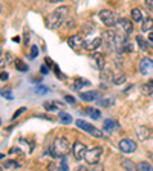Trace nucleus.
Segmentation results:
<instances>
[{"label":"nucleus","mask_w":153,"mask_h":171,"mask_svg":"<svg viewBox=\"0 0 153 171\" xmlns=\"http://www.w3.org/2000/svg\"><path fill=\"white\" fill-rule=\"evenodd\" d=\"M0 125H2V119H0Z\"/></svg>","instance_id":"3c124183"},{"label":"nucleus","mask_w":153,"mask_h":171,"mask_svg":"<svg viewBox=\"0 0 153 171\" xmlns=\"http://www.w3.org/2000/svg\"><path fill=\"white\" fill-rule=\"evenodd\" d=\"M43 107H44L47 112H55V110H57V106H55V103H47V101H46V103L43 104Z\"/></svg>","instance_id":"c756f323"},{"label":"nucleus","mask_w":153,"mask_h":171,"mask_svg":"<svg viewBox=\"0 0 153 171\" xmlns=\"http://www.w3.org/2000/svg\"><path fill=\"white\" fill-rule=\"evenodd\" d=\"M116 127H118V124H116V121H113V119H106L104 121V125H103L104 131H107V133H112Z\"/></svg>","instance_id":"dca6fc26"},{"label":"nucleus","mask_w":153,"mask_h":171,"mask_svg":"<svg viewBox=\"0 0 153 171\" xmlns=\"http://www.w3.org/2000/svg\"><path fill=\"white\" fill-rule=\"evenodd\" d=\"M139 72L142 75H147V73L153 72V61L150 58H142L139 63Z\"/></svg>","instance_id":"9d476101"},{"label":"nucleus","mask_w":153,"mask_h":171,"mask_svg":"<svg viewBox=\"0 0 153 171\" xmlns=\"http://www.w3.org/2000/svg\"><path fill=\"white\" fill-rule=\"evenodd\" d=\"M112 81H113V84H115V86H121V84L125 81V75H124V73H119V75H116Z\"/></svg>","instance_id":"cd10ccee"},{"label":"nucleus","mask_w":153,"mask_h":171,"mask_svg":"<svg viewBox=\"0 0 153 171\" xmlns=\"http://www.w3.org/2000/svg\"><path fill=\"white\" fill-rule=\"evenodd\" d=\"M101 154H103V148H101V147H93V148H90V150H87V151H86L84 159H86V162H87V163L95 165V163H98V162H99Z\"/></svg>","instance_id":"20e7f679"},{"label":"nucleus","mask_w":153,"mask_h":171,"mask_svg":"<svg viewBox=\"0 0 153 171\" xmlns=\"http://www.w3.org/2000/svg\"><path fill=\"white\" fill-rule=\"evenodd\" d=\"M122 165H124L127 169H135V165H133L132 162H129V160H124V162H122Z\"/></svg>","instance_id":"f704fd0d"},{"label":"nucleus","mask_w":153,"mask_h":171,"mask_svg":"<svg viewBox=\"0 0 153 171\" xmlns=\"http://www.w3.org/2000/svg\"><path fill=\"white\" fill-rule=\"evenodd\" d=\"M113 37H115V32L113 31H104L103 32V40H106L107 43H110V41H113Z\"/></svg>","instance_id":"a878e982"},{"label":"nucleus","mask_w":153,"mask_h":171,"mask_svg":"<svg viewBox=\"0 0 153 171\" xmlns=\"http://www.w3.org/2000/svg\"><path fill=\"white\" fill-rule=\"evenodd\" d=\"M14 168H20V163L17 160H6L3 162V169H14Z\"/></svg>","instance_id":"aec40b11"},{"label":"nucleus","mask_w":153,"mask_h":171,"mask_svg":"<svg viewBox=\"0 0 153 171\" xmlns=\"http://www.w3.org/2000/svg\"><path fill=\"white\" fill-rule=\"evenodd\" d=\"M86 151H87V148H86V145H84L83 142H80V141L73 142L72 153H73V157H75V160H81V159H84V154H86Z\"/></svg>","instance_id":"0eeeda50"},{"label":"nucleus","mask_w":153,"mask_h":171,"mask_svg":"<svg viewBox=\"0 0 153 171\" xmlns=\"http://www.w3.org/2000/svg\"><path fill=\"white\" fill-rule=\"evenodd\" d=\"M112 101L110 100H106V101H99V106H110Z\"/></svg>","instance_id":"ea45409f"},{"label":"nucleus","mask_w":153,"mask_h":171,"mask_svg":"<svg viewBox=\"0 0 153 171\" xmlns=\"http://www.w3.org/2000/svg\"><path fill=\"white\" fill-rule=\"evenodd\" d=\"M38 55V47L37 46H32L31 47V58H35Z\"/></svg>","instance_id":"473e14b6"},{"label":"nucleus","mask_w":153,"mask_h":171,"mask_svg":"<svg viewBox=\"0 0 153 171\" xmlns=\"http://www.w3.org/2000/svg\"><path fill=\"white\" fill-rule=\"evenodd\" d=\"M23 112H26V107H20V109H18V110H17V112L14 113V116H12V119H15V118H18V116H20V115L23 113Z\"/></svg>","instance_id":"72a5a7b5"},{"label":"nucleus","mask_w":153,"mask_h":171,"mask_svg":"<svg viewBox=\"0 0 153 171\" xmlns=\"http://www.w3.org/2000/svg\"><path fill=\"white\" fill-rule=\"evenodd\" d=\"M145 5H147L150 9H153V0H145Z\"/></svg>","instance_id":"79ce46f5"},{"label":"nucleus","mask_w":153,"mask_h":171,"mask_svg":"<svg viewBox=\"0 0 153 171\" xmlns=\"http://www.w3.org/2000/svg\"><path fill=\"white\" fill-rule=\"evenodd\" d=\"M72 150L70 142L66 136H57L50 145V154L52 157H64L69 151Z\"/></svg>","instance_id":"f03ea898"},{"label":"nucleus","mask_w":153,"mask_h":171,"mask_svg":"<svg viewBox=\"0 0 153 171\" xmlns=\"http://www.w3.org/2000/svg\"><path fill=\"white\" fill-rule=\"evenodd\" d=\"M136 136L139 141H148L153 138V128H150L147 125H141L136 128Z\"/></svg>","instance_id":"1a4fd4ad"},{"label":"nucleus","mask_w":153,"mask_h":171,"mask_svg":"<svg viewBox=\"0 0 153 171\" xmlns=\"http://www.w3.org/2000/svg\"><path fill=\"white\" fill-rule=\"evenodd\" d=\"M76 26V21L75 20H69L67 21V29H72V28H75Z\"/></svg>","instance_id":"e433bc0d"},{"label":"nucleus","mask_w":153,"mask_h":171,"mask_svg":"<svg viewBox=\"0 0 153 171\" xmlns=\"http://www.w3.org/2000/svg\"><path fill=\"white\" fill-rule=\"evenodd\" d=\"M49 3H58V2H63V0H47Z\"/></svg>","instance_id":"a18cd8bd"},{"label":"nucleus","mask_w":153,"mask_h":171,"mask_svg":"<svg viewBox=\"0 0 153 171\" xmlns=\"http://www.w3.org/2000/svg\"><path fill=\"white\" fill-rule=\"evenodd\" d=\"M101 43H103V38H101V37H95V38H92L89 41H84L83 47L86 49V51H95V49H98L101 46Z\"/></svg>","instance_id":"9b49d317"},{"label":"nucleus","mask_w":153,"mask_h":171,"mask_svg":"<svg viewBox=\"0 0 153 171\" xmlns=\"http://www.w3.org/2000/svg\"><path fill=\"white\" fill-rule=\"evenodd\" d=\"M58 118H60V121L63 122V124H70V122H72V116L69 113H66V112H60Z\"/></svg>","instance_id":"4be33fe9"},{"label":"nucleus","mask_w":153,"mask_h":171,"mask_svg":"<svg viewBox=\"0 0 153 171\" xmlns=\"http://www.w3.org/2000/svg\"><path fill=\"white\" fill-rule=\"evenodd\" d=\"M0 60H2V61H0V67H5L6 64H9L12 61V55L9 52H6L5 54V58H0Z\"/></svg>","instance_id":"bb28decb"},{"label":"nucleus","mask_w":153,"mask_h":171,"mask_svg":"<svg viewBox=\"0 0 153 171\" xmlns=\"http://www.w3.org/2000/svg\"><path fill=\"white\" fill-rule=\"evenodd\" d=\"M130 15H132V20H133V21H141V20H142L141 11H139L138 8H133V9L130 11Z\"/></svg>","instance_id":"393cba45"},{"label":"nucleus","mask_w":153,"mask_h":171,"mask_svg":"<svg viewBox=\"0 0 153 171\" xmlns=\"http://www.w3.org/2000/svg\"><path fill=\"white\" fill-rule=\"evenodd\" d=\"M118 147H119V150L122 151V153H133L135 150H136V144H135V141H132V139H121L119 141V144H118Z\"/></svg>","instance_id":"6e6552de"},{"label":"nucleus","mask_w":153,"mask_h":171,"mask_svg":"<svg viewBox=\"0 0 153 171\" xmlns=\"http://www.w3.org/2000/svg\"><path fill=\"white\" fill-rule=\"evenodd\" d=\"M64 100H66L69 104H75V98L70 96V95H64Z\"/></svg>","instance_id":"c9c22d12"},{"label":"nucleus","mask_w":153,"mask_h":171,"mask_svg":"<svg viewBox=\"0 0 153 171\" xmlns=\"http://www.w3.org/2000/svg\"><path fill=\"white\" fill-rule=\"evenodd\" d=\"M75 124L76 127H80L81 130H84L86 133L95 136V138H103V133H101V130H98L96 127H93L92 124H89V122L83 121V119H78V121H75Z\"/></svg>","instance_id":"39448f33"},{"label":"nucleus","mask_w":153,"mask_h":171,"mask_svg":"<svg viewBox=\"0 0 153 171\" xmlns=\"http://www.w3.org/2000/svg\"><path fill=\"white\" fill-rule=\"evenodd\" d=\"M35 92H37L38 95H44V93H47V89H46L44 86H37V87H35Z\"/></svg>","instance_id":"2f4dec72"},{"label":"nucleus","mask_w":153,"mask_h":171,"mask_svg":"<svg viewBox=\"0 0 153 171\" xmlns=\"http://www.w3.org/2000/svg\"><path fill=\"white\" fill-rule=\"evenodd\" d=\"M69 11H70L69 6H61V8L54 9L52 12H50V15L47 17V20H46V28L47 29H57V28H60L61 24L64 23Z\"/></svg>","instance_id":"f257e3e1"},{"label":"nucleus","mask_w":153,"mask_h":171,"mask_svg":"<svg viewBox=\"0 0 153 171\" xmlns=\"http://www.w3.org/2000/svg\"><path fill=\"white\" fill-rule=\"evenodd\" d=\"M151 89H153V87H151L150 84H147V86H142V92H144V93H150V92H151Z\"/></svg>","instance_id":"4c0bfd02"},{"label":"nucleus","mask_w":153,"mask_h":171,"mask_svg":"<svg viewBox=\"0 0 153 171\" xmlns=\"http://www.w3.org/2000/svg\"><path fill=\"white\" fill-rule=\"evenodd\" d=\"M67 44H69L70 47H73V49L83 47V46H84V38H83L81 35H70V37L67 38Z\"/></svg>","instance_id":"f8f14e48"},{"label":"nucleus","mask_w":153,"mask_h":171,"mask_svg":"<svg viewBox=\"0 0 153 171\" xmlns=\"http://www.w3.org/2000/svg\"><path fill=\"white\" fill-rule=\"evenodd\" d=\"M148 84H150V86L153 87V80H150V81H148Z\"/></svg>","instance_id":"de8ad7c7"},{"label":"nucleus","mask_w":153,"mask_h":171,"mask_svg":"<svg viewBox=\"0 0 153 171\" xmlns=\"http://www.w3.org/2000/svg\"><path fill=\"white\" fill-rule=\"evenodd\" d=\"M141 29H142L144 32H150V31H153V18L147 17V18L144 20V23L141 24Z\"/></svg>","instance_id":"a211bd4d"},{"label":"nucleus","mask_w":153,"mask_h":171,"mask_svg":"<svg viewBox=\"0 0 153 171\" xmlns=\"http://www.w3.org/2000/svg\"><path fill=\"white\" fill-rule=\"evenodd\" d=\"M136 169H139V171H151L153 169V166H151V163L150 162H139L138 165H136Z\"/></svg>","instance_id":"5701e85b"},{"label":"nucleus","mask_w":153,"mask_h":171,"mask_svg":"<svg viewBox=\"0 0 153 171\" xmlns=\"http://www.w3.org/2000/svg\"><path fill=\"white\" fill-rule=\"evenodd\" d=\"M0 95H2V96H5L6 98V100H12V92L9 90V89H0Z\"/></svg>","instance_id":"c85d7f7f"},{"label":"nucleus","mask_w":153,"mask_h":171,"mask_svg":"<svg viewBox=\"0 0 153 171\" xmlns=\"http://www.w3.org/2000/svg\"><path fill=\"white\" fill-rule=\"evenodd\" d=\"M136 41H138V46H139L141 51H147V49H148V43L144 40L142 35H136Z\"/></svg>","instance_id":"b1692460"},{"label":"nucleus","mask_w":153,"mask_h":171,"mask_svg":"<svg viewBox=\"0 0 153 171\" xmlns=\"http://www.w3.org/2000/svg\"><path fill=\"white\" fill-rule=\"evenodd\" d=\"M0 80H2V81H6V80H8V73H6V72H0Z\"/></svg>","instance_id":"58836bf2"},{"label":"nucleus","mask_w":153,"mask_h":171,"mask_svg":"<svg viewBox=\"0 0 153 171\" xmlns=\"http://www.w3.org/2000/svg\"><path fill=\"white\" fill-rule=\"evenodd\" d=\"M89 84H90V81H87V80H84V78H76V80L73 81V84H72V89L80 90V89H83L84 86H89Z\"/></svg>","instance_id":"f3484780"},{"label":"nucleus","mask_w":153,"mask_h":171,"mask_svg":"<svg viewBox=\"0 0 153 171\" xmlns=\"http://www.w3.org/2000/svg\"><path fill=\"white\" fill-rule=\"evenodd\" d=\"M15 67H17L18 70H21V72H26V70H28V66L24 64L23 61H20V60H15Z\"/></svg>","instance_id":"7c9ffc66"},{"label":"nucleus","mask_w":153,"mask_h":171,"mask_svg":"<svg viewBox=\"0 0 153 171\" xmlns=\"http://www.w3.org/2000/svg\"><path fill=\"white\" fill-rule=\"evenodd\" d=\"M2 157H5V156H3V154H2V153H0V159H2Z\"/></svg>","instance_id":"09e8293b"},{"label":"nucleus","mask_w":153,"mask_h":171,"mask_svg":"<svg viewBox=\"0 0 153 171\" xmlns=\"http://www.w3.org/2000/svg\"><path fill=\"white\" fill-rule=\"evenodd\" d=\"M2 54H3V52H2V49H0V57H2Z\"/></svg>","instance_id":"8fccbe9b"},{"label":"nucleus","mask_w":153,"mask_h":171,"mask_svg":"<svg viewBox=\"0 0 153 171\" xmlns=\"http://www.w3.org/2000/svg\"><path fill=\"white\" fill-rule=\"evenodd\" d=\"M54 69H55V73H57V77H58V78H63V75L60 73V69H58V66H54Z\"/></svg>","instance_id":"a19ab883"},{"label":"nucleus","mask_w":153,"mask_h":171,"mask_svg":"<svg viewBox=\"0 0 153 171\" xmlns=\"http://www.w3.org/2000/svg\"><path fill=\"white\" fill-rule=\"evenodd\" d=\"M112 44H113L115 51H116L118 54H122V52L125 51V47L129 46V41H127V35H124V34H115Z\"/></svg>","instance_id":"423d86ee"},{"label":"nucleus","mask_w":153,"mask_h":171,"mask_svg":"<svg viewBox=\"0 0 153 171\" xmlns=\"http://www.w3.org/2000/svg\"><path fill=\"white\" fill-rule=\"evenodd\" d=\"M40 70H41V73H43V75H46V73H47V67H46L44 64H43V66L40 67Z\"/></svg>","instance_id":"37998d69"},{"label":"nucleus","mask_w":153,"mask_h":171,"mask_svg":"<svg viewBox=\"0 0 153 171\" xmlns=\"http://www.w3.org/2000/svg\"><path fill=\"white\" fill-rule=\"evenodd\" d=\"M99 77H101V80H103V81H109V83H110V80H113V75H112V73H110L109 70H106L104 67L101 69Z\"/></svg>","instance_id":"412c9836"},{"label":"nucleus","mask_w":153,"mask_h":171,"mask_svg":"<svg viewBox=\"0 0 153 171\" xmlns=\"http://www.w3.org/2000/svg\"><path fill=\"white\" fill-rule=\"evenodd\" d=\"M83 29H84V32L87 34V32H90V31L93 29V26H86V24H84V28H83Z\"/></svg>","instance_id":"c03bdc74"},{"label":"nucleus","mask_w":153,"mask_h":171,"mask_svg":"<svg viewBox=\"0 0 153 171\" xmlns=\"http://www.w3.org/2000/svg\"><path fill=\"white\" fill-rule=\"evenodd\" d=\"M92 60H93V63H95V66H96L98 69H103L104 64H106V60H104V55H103V54H95V55L92 57Z\"/></svg>","instance_id":"2eb2a0df"},{"label":"nucleus","mask_w":153,"mask_h":171,"mask_svg":"<svg viewBox=\"0 0 153 171\" xmlns=\"http://www.w3.org/2000/svg\"><path fill=\"white\" fill-rule=\"evenodd\" d=\"M84 112H86V115L90 116L92 119H98V118L101 116V112H99L98 109H95V107H87Z\"/></svg>","instance_id":"6ab92c4d"},{"label":"nucleus","mask_w":153,"mask_h":171,"mask_svg":"<svg viewBox=\"0 0 153 171\" xmlns=\"http://www.w3.org/2000/svg\"><path fill=\"white\" fill-rule=\"evenodd\" d=\"M98 15H99V20L103 21L106 26H109V28H113L115 24H118V21H119L118 15L113 11H109V9H103Z\"/></svg>","instance_id":"7ed1b4c3"},{"label":"nucleus","mask_w":153,"mask_h":171,"mask_svg":"<svg viewBox=\"0 0 153 171\" xmlns=\"http://www.w3.org/2000/svg\"><path fill=\"white\" fill-rule=\"evenodd\" d=\"M148 40L153 43V32H150V34H148Z\"/></svg>","instance_id":"49530a36"},{"label":"nucleus","mask_w":153,"mask_h":171,"mask_svg":"<svg viewBox=\"0 0 153 171\" xmlns=\"http://www.w3.org/2000/svg\"><path fill=\"white\" fill-rule=\"evenodd\" d=\"M98 92H95V90H89V92H83V93H80V98L83 101H86V103H92V101H96L98 100Z\"/></svg>","instance_id":"ddd939ff"},{"label":"nucleus","mask_w":153,"mask_h":171,"mask_svg":"<svg viewBox=\"0 0 153 171\" xmlns=\"http://www.w3.org/2000/svg\"><path fill=\"white\" fill-rule=\"evenodd\" d=\"M118 24L121 26V29H122V31H124L125 34H132V31H133V24H132V21H130V20H125V18H119Z\"/></svg>","instance_id":"4468645a"}]
</instances>
